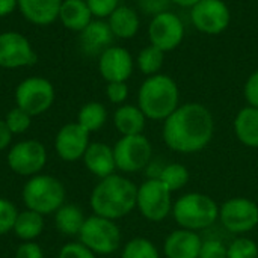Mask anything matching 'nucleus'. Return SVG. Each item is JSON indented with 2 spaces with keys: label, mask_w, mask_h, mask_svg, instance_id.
I'll list each match as a JSON object with an SVG mask.
<instances>
[{
  "label": "nucleus",
  "mask_w": 258,
  "mask_h": 258,
  "mask_svg": "<svg viewBox=\"0 0 258 258\" xmlns=\"http://www.w3.org/2000/svg\"><path fill=\"white\" fill-rule=\"evenodd\" d=\"M171 5H172L171 0H138L139 9L145 15H151V18L162 14V12L169 11Z\"/></svg>",
  "instance_id": "obj_38"
},
{
  "label": "nucleus",
  "mask_w": 258,
  "mask_h": 258,
  "mask_svg": "<svg viewBox=\"0 0 258 258\" xmlns=\"http://www.w3.org/2000/svg\"><path fill=\"white\" fill-rule=\"evenodd\" d=\"M189 169L181 163H166L159 180L174 194L181 190L189 183Z\"/></svg>",
  "instance_id": "obj_29"
},
{
  "label": "nucleus",
  "mask_w": 258,
  "mask_h": 258,
  "mask_svg": "<svg viewBox=\"0 0 258 258\" xmlns=\"http://www.w3.org/2000/svg\"><path fill=\"white\" fill-rule=\"evenodd\" d=\"M257 258H258V257H257Z\"/></svg>",
  "instance_id": "obj_45"
},
{
  "label": "nucleus",
  "mask_w": 258,
  "mask_h": 258,
  "mask_svg": "<svg viewBox=\"0 0 258 258\" xmlns=\"http://www.w3.org/2000/svg\"><path fill=\"white\" fill-rule=\"evenodd\" d=\"M15 258H44V251L36 242H23L15 251Z\"/></svg>",
  "instance_id": "obj_40"
},
{
  "label": "nucleus",
  "mask_w": 258,
  "mask_h": 258,
  "mask_svg": "<svg viewBox=\"0 0 258 258\" xmlns=\"http://www.w3.org/2000/svg\"><path fill=\"white\" fill-rule=\"evenodd\" d=\"M215 136V118L201 103L180 104L162 125L165 145L178 154H195L206 150Z\"/></svg>",
  "instance_id": "obj_1"
},
{
  "label": "nucleus",
  "mask_w": 258,
  "mask_h": 258,
  "mask_svg": "<svg viewBox=\"0 0 258 258\" xmlns=\"http://www.w3.org/2000/svg\"><path fill=\"white\" fill-rule=\"evenodd\" d=\"M234 135L240 144L248 148H258V109L245 106L242 107L233 122Z\"/></svg>",
  "instance_id": "obj_23"
},
{
  "label": "nucleus",
  "mask_w": 258,
  "mask_h": 258,
  "mask_svg": "<svg viewBox=\"0 0 258 258\" xmlns=\"http://www.w3.org/2000/svg\"><path fill=\"white\" fill-rule=\"evenodd\" d=\"M11 141H12V133L6 127L5 121L0 119V151L6 150L11 145Z\"/></svg>",
  "instance_id": "obj_42"
},
{
  "label": "nucleus",
  "mask_w": 258,
  "mask_h": 258,
  "mask_svg": "<svg viewBox=\"0 0 258 258\" xmlns=\"http://www.w3.org/2000/svg\"><path fill=\"white\" fill-rule=\"evenodd\" d=\"M82 160H83L86 169L100 180L115 174V171H116L113 147H110L104 142L89 144Z\"/></svg>",
  "instance_id": "obj_19"
},
{
  "label": "nucleus",
  "mask_w": 258,
  "mask_h": 258,
  "mask_svg": "<svg viewBox=\"0 0 258 258\" xmlns=\"http://www.w3.org/2000/svg\"><path fill=\"white\" fill-rule=\"evenodd\" d=\"M47 163V150L39 141L26 139L11 147L8 151V166L21 177L41 174Z\"/></svg>",
  "instance_id": "obj_13"
},
{
  "label": "nucleus",
  "mask_w": 258,
  "mask_h": 258,
  "mask_svg": "<svg viewBox=\"0 0 258 258\" xmlns=\"http://www.w3.org/2000/svg\"><path fill=\"white\" fill-rule=\"evenodd\" d=\"M54 101V88L44 77H27L21 80L15 89L17 107L27 112L30 116H38L47 112Z\"/></svg>",
  "instance_id": "obj_10"
},
{
  "label": "nucleus",
  "mask_w": 258,
  "mask_h": 258,
  "mask_svg": "<svg viewBox=\"0 0 258 258\" xmlns=\"http://www.w3.org/2000/svg\"><path fill=\"white\" fill-rule=\"evenodd\" d=\"M18 210L6 198H0V236H5L12 231Z\"/></svg>",
  "instance_id": "obj_33"
},
{
  "label": "nucleus",
  "mask_w": 258,
  "mask_h": 258,
  "mask_svg": "<svg viewBox=\"0 0 258 258\" xmlns=\"http://www.w3.org/2000/svg\"><path fill=\"white\" fill-rule=\"evenodd\" d=\"M57 258H97V254L80 242H70L60 248Z\"/></svg>",
  "instance_id": "obj_37"
},
{
  "label": "nucleus",
  "mask_w": 258,
  "mask_h": 258,
  "mask_svg": "<svg viewBox=\"0 0 258 258\" xmlns=\"http://www.w3.org/2000/svg\"><path fill=\"white\" fill-rule=\"evenodd\" d=\"M89 132L85 130L77 121L65 124L54 138L56 154L63 162H77L83 159L89 147Z\"/></svg>",
  "instance_id": "obj_15"
},
{
  "label": "nucleus",
  "mask_w": 258,
  "mask_h": 258,
  "mask_svg": "<svg viewBox=\"0 0 258 258\" xmlns=\"http://www.w3.org/2000/svg\"><path fill=\"white\" fill-rule=\"evenodd\" d=\"M171 215L178 228L200 233L219 221V204L210 195L187 192L174 201Z\"/></svg>",
  "instance_id": "obj_4"
},
{
  "label": "nucleus",
  "mask_w": 258,
  "mask_h": 258,
  "mask_svg": "<svg viewBox=\"0 0 258 258\" xmlns=\"http://www.w3.org/2000/svg\"><path fill=\"white\" fill-rule=\"evenodd\" d=\"M135 70L132 53L118 45H110L98 56V71L101 77L110 82H127Z\"/></svg>",
  "instance_id": "obj_16"
},
{
  "label": "nucleus",
  "mask_w": 258,
  "mask_h": 258,
  "mask_svg": "<svg viewBox=\"0 0 258 258\" xmlns=\"http://www.w3.org/2000/svg\"><path fill=\"white\" fill-rule=\"evenodd\" d=\"M113 33L104 20H92L80 32V47L88 56H100L113 42Z\"/></svg>",
  "instance_id": "obj_18"
},
{
  "label": "nucleus",
  "mask_w": 258,
  "mask_h": 258,
  "mask_svg": "<svg viewBox=\"0 0 258 258\" xmlns=\"http://www.w3.org/2000/svg\"><path fill=\"white\" fill-rule=\"evenodd\" d=\"M113 156L116 171L124 174H136L145 171L148 163L153 160V145L144 133L121 136L113 145Z\"/></svg>",
  "instance_id": "obj_8"
},
{
  "label": "nucleus",
  "mask_w": 258,
  "mask_h": 258,
  "mask_svg": "<svg viewBox=\"0 0 258 258\" xmlns=\"http://www.w3.org/2000/svg\"><path fill=\"white\" fill-rule=\"evenodd\" d=\"M172 5L175 6H180V8H187V9H192L197 3H200L201 0H171Z\"/></svg>",
  "instance_id": "obj_44"
},
{
  "label": "nucleus",
  "mask_w": 258,
  "mask_h": 258,
  "mask_svg": "<svg viewBox=\"0 0 258 258\" xmlns=\"http://www.w3.org/2000/svg\"><path fill=\"white\" fill-rule=\"evenodd\" d=\"M63 0H18L21 15L35 26H48L59 18Z\"/></svg>",
  "instance_id": "obj_20"
},
{
  "label": "nucleus",
  "mask_w": 258,
  "mask_h": 258,
  "mask_svg": "<svg viewBox=\"0 0 258 258\" xmlns=\"http://www.w3.org/2000/svg\"><path fill=\"white\" fill-rule=\"evenodd\" d=\"M59 20L67 29L82 32L94 17L86 0H63L59 11Z\"/></svg>",
  "instance_id": "obj_24"
},
{
  "label": "nucleus",
  "mask_w": 258,
  "mask_h": 258,
  "mask_svg": "<svg viewBox=\"0 0 258 258\" xmlns=\"http://www.w3.org/2000/svg\"><path fill=\"white\" fill-rule=\"evenodd\" d=\"M166 163H159V160H151L148 163V166L145 168V175L147 178H159L160 174H162V169Z\"/></svg>",
  "instance_id": "obj_41"
},
{
  "label": "nucleus",
  "mask_w": 258,
  "mask_h": 258,
  "mask_svg": "<svg viewBox=\"0 0 258 258\" xmlns=\"http://www.w3.org/2000/svg\"><path fill=\"white\" fill-rule=\"evenodd\" d=\"M136 183L121 174H112L101 178L89 197V206L94 215L112 221L122 219L136 210Z\"/></svg>",
  "instance_id": "obj_2"
},
{
  "label": "nucleus",
  "mask_w": 258,
  "mask_h": 258,
  "mask_svg": "<svg viewBox=\"0 0 258 258\" xmlns=\"http://www.w3.org/2000/svg\"><path fill=\"white\" fill-rule=\"evenodd\" d=\"M107 121V109L98 101H89L79 110L77 122L89 133L98 132Z\"/></svg>",
  "instance_id": "obj_27"
},
{
  "label": "nucleus",
  "mask_w": 258,
  "mask_h": 258,
  "mask_svg": "<svg viewBox=\"0 0 258 258\" xmlns=\"http://www.w3.org/2000/svg\"><path fill=\"white\" fill-rule=\"evenodd\" d=\"M227 255L228 258H257V242L246 236H237L230 245H227Z\"/></svg>",
  "instance_id": "obj_31"
},
{
  "label": "nucleus",
  "mask_w": 258,
  "mask_h": 258,
  "mask_svg": "<svg viewBox=\"0 0 258 258\" xmlns=\"http://www.w3.org/2000/svg\"><path fill=\"white\" fill-rule=\"evenodd\" d=\"M92 17L98 20L109 18L110 14L119 6V0H86Z\"/></svg>",
  "instance_id": "obj_35"
},
{
  "label": "nucleus",
  "mask_w": 258,
  "mask_h": 258,
  "mask_svg": "<svg viewBox=\"0 0 258 258\" xmlns=\"http://www.w3.org/2000/svg\"><path fill=\"white\" fill-rule=\"evenodd\" d=\"M107 24L115 38L132 39L138 35L141 27V18L136 9L132 6L119 5L107 18Z\"/></svg>",
  "instance_id": "obj_21"
},
{
  "label": "nucleus",
  "mask_w": 258,
  "mask_h": 258,
  "mask_svg": "<svg viewBox=\"0 0 258 258\" xmlns=\"http://www.w3.org/2000/svg\"><path fill=\"white\" fill-rule=\"evenodd\" d=\"M147 116L138 104H121L113 113V125L121 136L142 135Z\"/></svg>",
  "instance_id": "obj_22"
},
{
  "label": "nucleus",
  "mask_w": 258,
  "mask_h": 258,
  "mask_svg": "<svg viewBox=\"0 0 258 258\" xmlns=\"http://www.w3.org/2000/svg\"><path fill=\"white\" fill-rule=\"evenodd\" d=\"M243 97L248 106L258 109V70L246 79L243 86Z\"/></svg>",
  "instance_id": "obj_39"
},
{
  "label": "nucleus",
  "mask_w": 258,
  "mask_h": 258,
  "mask_svg": "<svg viewBox=\"0 0 258 258\" xmlns=\"http://www.w3.org/2000/svg\"><path fill=\"white\" fill-rule=\"evenodd\" d=\"M65 187L53 175L36 174L30 177L21 190V198L26 209L42 216L54 215L65 204Z\"/></svg>",
  "instance_id": "obj_5"
},
{
  "label": "nucleus",
  "mask_w": 258,
  "mask_h": 258,
  "mask_svg": "<svg viewBox=\"0 0 258 258\" xmlns=\"http://www.w3.org/2000/svg\"><path fill=\"white\" fill-rule=\"evenodd\" d=\"M172 192L159 180L147 178L138 186L136 209L148 222H162L172 213Z\"/></svg>",
  "instance_id": "obj_7"
},
{
  "label": "nucleus",
  "mask_w": 258,
  "mask_h": 258,
  "mask_svg": "<svg viewBox=\"0 0 258 258\" xmlns=\"http://www.w3.org/2000/svg\"><path fill=\"white\" fill-rule=\"evenodd\" d=\"M79 242L89 248L97 255H110L121 248V230L116 221L92 215L86 218L80 233Z\"/></svg>",
  "instance_id": "obj_6"
},
{
  "label": "nucleus",
  "mask_w": 258,
  "mask_h": 258,
  "mask_svg": "<svg viewBox=\"0 0 258 258\" xmlns=\"http://www.w3.org/2000/svg\"><path fill=\"white\" fill-rule=\"evenodd\" d=\"M121 258H162V255L154 242L145 237H135L122 246Z\"/></svg>",
  "instance_id": "obj_30"
},
{
  "label": "nucleus",
  "mask_w": 258,
  "mask_h": 258,
  "mask_svg": "<svg viewBox=\"0 0 258 258\" xmlns=\"http://www.w3.org/2000/svg\"><path fill=\"white\" fill-rule=\"evenodd\" d=\"M192 26L210 36L221 35L231 23V11L224 0H201L190 9Z\"/></svg>",
  "instance_id": "obj_11"
},
{
  "label": "nucleus",
  "mask_w": 258,
  "mask_h": 258,
  "mask_svg": "<svg viewBox=\"0 0 258 258\" xmlns=\"http://www.w3.org/2000/svg\"><path fill=\"white\" fill-rule=\"evenodd\" d=\"M12 231L23 242H35L44 231V216L29 209L18 212Z\"/></svg>",
  "instance_id": "obj_26"
},
{
  "label": "nucleus",
  "mask_w": 258,
  "mask_h": 258,
  "mask_svg": "<svg viewBox=\"0 0 258 258\" xmlns=\"http://www.w3.org/2000/svg\"><path fill=\"white\" fill-rule=\"evenodd\" d=\"M36 62V53L29 39L20 32L0 33V68L15 70L30 67Z\"/></svg>",
  "instance_id": "obj_14"
},
{
  "label": "nucleus",
  "mask_w": 258,
  "mask_h": 258,
  "mask_svg": "<svg viewBox=\"0 0 258 258\" xmlns=\"http://www.w3.org/2000/svg\"><path fill=\"white\" fill-rule=\"evenodd\" d=\"M128 94H130V89H128L127 82H110L106 86V95L112 104H116V106L125 104Z\"/></svg>",
  "instance_id": "obj_34"
},
{
  "label": "nucleus",
  "mask_w": 258,
  "mask_h": 258,
  "mask_svg": "<svg viewBox=\"0 0 258 258\" xmlns=\"http://www.w3.org/2000/svg\"><path fill=\"white\" fill-rule=\"evenodd\" d=\"M138 106L150 121H165L180 106V89L168 74L147 77L138 91Z\"/></svg>",
  "instance_id": "obj_3"
},
{
  "label": "nucleus",
  "mask_w": 258,
  "mask_h": 258,
  "mask_svg": "<svg viewBox=\"0 0 258 258\" xmlns=\"http://www.w3.org/2000/svg\"><path fill=\"white\" fill-rule=\"evenodd\" d=\"M198 258H228L227 245L219 239L203 240V246Z\"/></svg>",
  "instance_id": "obj_36"
},
{
  "label": "nucleus",
  "mask_w": 258,
  "mask_h": 258,
  "mask_svg": "<svg viewBox=\"0 0 258 258\" xmlns=\"http://www.w3.org/2000/svg\"><path fill=\"white\" fill-rule=\"evenodd\" d=\"M184 23L172 11H166L153 17L148 24L150 44L157 47L163 53H169L180 47V44L184 41Z\"/></svg>",
  "instance_id": "obj_12"
},
{
  "label": "nucleus",
  "mask_w": 258,
  "mask_h": 258,
  "mask_svg": "<svg viewBox=\"0 0 258 258\" xmlns=\"http://www.w3.org/2000/svg\"><path fill=\"white\" fill-rule=\"evenodd\" d=\"M32 118L33 116H30L27 112H24L23 109H20V107L15 106L14 109H11L6 113V116H5L3 121H5L6 127L9 128V132L14 136V135H23V133H26L30 128Z\"/></svg>",
  "instance_id": "obj_32"
},
{
  "label": "nucleus",
  "mask_w": 258,
  "mask_h": 258,
  "mask_svg": "<svg viewBox=\"0 0 258 258\" xmlns=\"http://www.w3.org/2000/svg\"><path fill=\"white\" fill-rule=\"evenodd\" d=\"M18 8V0H0V18L12 14Z\"/></svg>",
  "instance_id": "obj_43"
},
{
  "label": "nucleus",
  "mask_w": 258,
  "mask_h": 258,
  "mask_svg": "<svg viewBox=\"0 0 258 258\" xmlns=\"http://www.w3.org/2000/svg\"><path fill=\"white\" fill-rule=\"evenodd\" d=\"M203 239L198 233L177 228L168 234L163 242L165 258H198Z\"/></svg>",
  "instance_id": "obj_17"
},
{
  "label": "nucleus",
  "mask_w": 258,
  "mask_h": 258,
  "mask_svg": "<svg viewBox=\"0 0 258 258\" xmlns=\"http://www.w3.org/2000/svg\"><path fill=\"white\" fill-rule=\"evenodd\" d=\"M85 221H86V216L83 215V210L76 204H63L54 213L56 230L60 234L68 236V237L79 236Z\"/></svg>",
  "instance_id": "obj_25"
},
{
  "label": "nucleus",
  "mask_w": 258,
  "mask_h": 258,
  "mask_svg": "<svg viewBox=\"0 0 258 258\" xmlns=\"http://www.w3.org/2000/svg\"><path fill=\"white\" fill-rule=\"evenodd\" d=\"M165 54L166 53H163L162 50H159L157 47L150 44L139 51V54L136 57V65H138L139 71L142 74H145L147 77L160 74L163 63H165Z\"/></svg>",
  "instance_id": "obj_28"
},
{
  "label": "nucleus",
  "mask_w": 258,
  "mask_h": 258,
  "mask_svg": "<svg viewBox=\"0 0 258 258\" xmlns=\"http://www.w3.org/2000/svg\"><path fill=\"white\" fill-rule=\"evenodd\" d=\"M219 222L236 236H245L258 227V204L245 197H234L219 206Z\"/></svg>",
  "instance_id": "obj_9"
}]
</instances>
